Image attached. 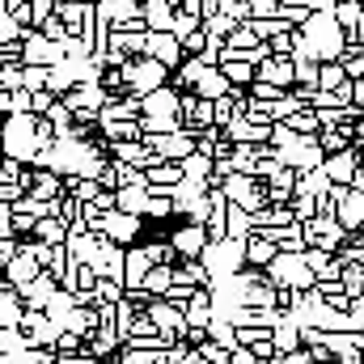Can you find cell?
I'll use <instances>...</instances> for the list:
<instances>
[{
	"mask_svg": "<svg viewBox=\"0 0 364 364\" xmlns=\"http://www.w3.org/2000/svg\"><path fill=\"white\" fill-rule=\"evenodd\" d=\"M263 279L272 288H292V292H309L314 288V275H309L301 255H275L272 263L263 267Z\"/></svg>",
	"mask_w": 364,
	"mask_h": 364,
	"instance_id": "obj_1",
	"label": "cell"
},
{
	"mask_svg": "<svg viewBox=\"0 0 364 364\" xmlns=\"http://www.w3.org/2000/svg\"><path fill=\"white\" fill-rule=\"evenodd\" d=\"M199 263H203V272L212 275V279H225V275L242 272V267H246V259H242V242H233V237L208 242L203 255H199Z\"/></svg>",
	"mask_w": 364,
	"mask_h": 364,
	"instance_id": "obj_2",
	"label": "cell"
},
{
	"mask_svg": "<svg viewBox=\"0 0 364 364\" xmlns=\"http://www.w3.org/2000/svg\"><path fill=\"white\" fill-rule=\"evenodd\" d=\"M220 195H225L233 208H242V212L267 208V186L259 178H250V174H229V178L220 182Z\"/></svg>",
	"mask_w": 364,
	"mask_h": 364,
	"instance_id": "obj_3",
	"label": "cell"
},
{
	"mask_svg": "<svg viewBox=\"0 0 364 364\" xmlns=\"http://www.w3.org/2000/svg\"><path fill=\"white\" fill-rule=\"evenodd\" d=\"M301 233H305V246L322 250V255H339V246L348 242V233H343V225L335 216H314V220L301 225Z\"/></svg>",
	"mask_w": 364,
	"mask_h": 364,
	"instance_id": "obj_4",
	"label": "cell"
},
{
	"mask_svg": "<svg viewBox=\"0 0 364 364\" xmlns=\"http://www.w3.org/2000/svg\"><path fill=\"white\" fill-rule=\"evenodd\" d=\"M140 55H149V60H157L166 73H174L182 60V47H178V38L170 34V30H144V47H140Z\"/></svg>",
	"mask_w": 364,
	"mask_h": 364,
	"instance_id": "obj_5",
	"label": "cell"
},
{
	"mask_svg": "<svg viewBox=\"0 0 364 364\" xmlns=\"http://www.w3.org/2000/svg\"><path fill=\"white\" fill-rule=\"evenodd\" d=\"M21 64H34V68H55V64H64V51H60V43H47L38 30H30V34L21 38Z\"/></svg>",
	"mask_w": 364,
	"mask_h": 364,
	"instance_id": "obj_6",
	"label": "cell"
},
{
	"mask_svg": "<svg viewBox=\"0 0 364 364\" xmlns=\"http://www.w3.org/2000/svg\"><path fill=\"white\" fill-rule=\"evenodd\" d=\"M106 242H114V246H136V237H140V216H127V212H106L102 216V229H97Z\"/></svg>",
	"mask_w": 364,
	"mask_h": 364,
	"instance_id": "obj_7",
	"label": "cell"
},
{
	"mask_svg": "<svg viewBox=\"0 0 364 364\" xmlns=\"http://www.w3.org/2000/svg\"><path fill=\"white\" fill-rule=\"evenodd\" d=\"M356 166H360L356 149H343V153H335V157H322V174H326L331 186H348L352 174H356Z\"/></svg>",
	"mask_w": 364,
	"mask_h": 364,
	"instance_id": "obj_8",
	"label": "cell"
},
{
	"mask_svg": "<svg viewBox=\"0 0 364 364\" xmlns=\"http://www.w3.org/2000/svg\"><path fill=\"white\" fill-rule=\"evenodd\" d=\"M255 81L275 85V90H292V60H288V55H267V60L255 68Z\"/></svg>",
	"mask_w": 364,
	"mask_h": 364,
	"instance_id": "obj_9",
	"label": "cell"
},
{
	"mask_svg": "<svg viewBox=\"0 0 364 364\" xmlns=\"http://www.w3.org/2000/svg\"><path fill=\"white\" fill-rule=\"evenodd\" d=\"M203 246H208L203 225H182L178 233L170 237V250H174L178 259H199V255H203Z\"/></svg>",
	"mask_w": 364,
	"mask_h": 364,
	"instance_id": "obj_10",
	"label": "cell"
},
{
	"mask_svg": "<svg viewBox=\"0 0 364 364\" xmlns=\"http://www.w3.org/2000/svg\"><path fill=\"white\" fill-rule=\"evenodd\" d=\"M55 288H60V284H55L51 275L38 272L26 288H17V301H21V309H43V305L51 301V292H55Z\"/></svg>",
	"mask_w": 364,
	"mask_h": 364,
	"instance_id": "obj_11",
	"label": "cell"
},
{
	"mask_svg": "<svg viewBox=\"0 0 364 364\" xmlns=\"http://www.w3.org/2000/svg\"><path fill=\"white\" fill-rule=\"evenodd\" d=\"M182 322H186L191 331H203V326L212 322V296H208V288H195V292H191V301L182 305Z\"/></svg>",
	"mask_w": 364,
	"mask_h": 364,
	"instance_id": "obj_12",
	"label": "cell"
},
{
	"mask_svg": "<svg viewBox=\"0 0 364 364\" xmlns=\"http://www.w3.org/2000/svg\"><path fill=\"white\" fill-rule=\"evenodd\" d=\"M144 272H149L144 250H140V246H127V250H123V292H140Z\"/></svg>",
	"mask_w": 364,
	"mask_h": 364,
	"instance_id": "obj_13",
	"label": "cell"
},
{
	"mask_svg": "<svg viewBox=\"0 0 364 364\" xmlns=\"http://www.w3.org/2000/svg\"><path fill=\"white\" fill-rule=\"evenodd\" d=\"M272 348H275V356H288V352L301 348V326L288 314H279V322L272 326Z\"/></svg>",
	"mask_w": 364,
	"mask_h": 364,
	"instance_id": "obj_14",
	"label": "cell"
},
{
	"mask_svg": "<svg viewBox=\"0 0 364 364\" xmlns=\"http://www.w3.org/2000/svg\"><path fill=\"white\" fill-rule=\"evenodd\" d=\"M140 114H174V119H178V90L161 85V90L144 93V97H140Z\"/></svg>",
	"mask_w": 364,
	"mask_h": 364,
	"instance_id": "obj_15",
	"label": "cell"
},
{
	"mask_svg": "<svg viewBox=\"0 0 364 364\" xmlns=\"http://www.w3.org/2000/svg\"><path fill=\"white\" fill-rule=\"evenodd\" d=\"M229 90H233V85H229V81L220 77V68H203V73H199V81L191 85V93H195V97H208V102L225 97Z\"/></svg>",
	"mask_w": 364,
	"mask_h": 364,
	"instance_id": "obj_16",
	"label": "cell"
},
{
	"mask_svg": "<svg viewBox=\"0 0 364 364\" xmlns=\"http://www.w3.org/2000/svg\"><path fill=\"white\" fill-rule=\"evenodd\" d=\"M30 237H34L38 246H64V237H68V225H64V220H55V216H43V220H34Z\"/></svg>",
	"mask_w": 364,
	"mask_h": 364,
	"instance_id": "obj_17",
	"label": "cell"
},
{
	"mask_svg": "<svg viewBox=\"0 0 364 364\" xmlns=\"http://www.w3.org/2000/svg\"><path fill=\"white\" fill-rule=\"evenodd\" d=\"M140 21H144V30H170L174 26V9L166 0H144L140 4Z\"/></svg>",
	"mask_w": 364,
	"mask_h": 364,
	"instance_id": "obj_18",
	"label": "cell"
},
{
	"mask_svg": "<svg viewBox=\"0 0 364 364\" xmlns=\"http://www.w3.org/2000/svg\"><path fill=\"white\" fill-rule=\"evenodd\" d=\"M26 195H30V199H38V203H51L55 195H64L60 174H51V170H34V186H30Z\"/></svg>",
	"mask_w": 364,
	"mask_h": 364,
	"instance_id": "obj_19",
	"label": "cell"
},
{
	"mask_svg": "<svg viewBox=\"0 0 364 364\" xmlns=\"http://www.w3.org/2000/svg\"><path fill=\"white\" fill-rule=\"evenodd\" d=\"M360 13H364L360 0H335V4H331V21H335V26H339L343 34H352V30H356Z\"/></svg>",
	"mask_w": 364,
	"mask_h": 364,
	"instance_id": "obj_20",
	"label": "cell"
},
{
	"mask_svg": "<svg viewBox=\"0 0 364 364\" xmlns=\"http://www.w3.org/2000/svg\"><path fill=\"white\" fill-rule=\"evenodd\" d=\"M220 68V77L233 85V90H246L250 81H255V64L250 60H225V64H216Z\"/></svg>",
	"mask_w": 364,
	"mask_h": 364,
	"instance_id": "obj_21",
	"label": "cell"
},
{
	"mask_svg": "<svg viewBox=\"0 0 364 364\" xmlns=\"http://www.w3.org/2000/svg\"><path fill=\"white\" fill-rule=\"evenodd\" d=\"M318 149H322V157H335V153H343V149H352V136H348V127H322L318 136Z\"/></svg>",
	"mask_w": 364,
	"mask_h": 364,
	"instance_id": "obj_22",
	"label": "cell"
},
{
	"mask_svg": "<svg viewBox=\"0 0 364 364\" xmlns=\"http://www.w3.org/2000/svg\"><path fill=\"white\" fill-rule=\"evenodd\" d=\"M339 288H343V296L356 305L364 296V263H343V272H339Z\"/></svg>",
	"mask_w": 364,
	"mask_h": 364,
	"instance_id": "obj_23",
	"label": "cell"
},
{
	"mask_svg": "<svg viewBox=\"0 0 364 364\" xmlns=\"http://www.w3.org/2000/svg\"><path fill=\"white\" fill-rule=\"evenodd\" d=\"M144 186H119L114 191V212H127V216H140L144 212Z\"/></svg>",
	"mask_w": 364,
	"mask_h": 364,
	"instance_id": "obj_24",
	"label": "cell"
},
{
	"mask_svg": "<svg viewBox=\"0 0 364 364\" xmlns=\"http://www.w3.org/2000/svg\"><path fill=\"white\" fill-rule=\"evenodd\" d=\"M203 335H208L216 348H225V352H237V331H233L225 318H216V314H212V322L203 326Z\"/></svg>",
	"mask_w": 364,
	"mask_h": 364,
	"instance_id": "obj_25",
	"label": "cell"
},
{
	"mask_svg": "<svg viewBox=\"0 0 364 364\" xmlns=\"http://www.w3.org/2000/svg\"><path fill=\"white\" fill-rule=\"evenodd\" d=\"M170 284H174V267H149V272H144V284H140V292L161 301Z\"/></svg>",
	"mask_w": 364,
	"mask_h": 364,
	"instance_id": "obj_26",
	"label": "cell"
},
{
	"mask_svg": "<svg viewBox=\"0 0 364 364\" xmlns=\"http://www.w3.org/2000/svg\"><path fill=\"white\" fill-rule=\"evenodd\" d=\"M225 237H233V242H246L250 237V212H242V208H225Z\"/></svg>",
	"mask_w": 364,
	"mask_h": 364,
	"instance_id": "obj_27",
	"label": "cell"
},
{
	"mask_svg": "<svg viewBox=\"0 0 364 364\" xmlns=\"http://www.w3.org/2000/svg\"><path fill=\"white\" fill-rule=\"evenodd\" d=\"M144 157H149V153H144V144H140V140L110 144V161H123V166H136V170H140V166H144Z\"/></svg>",
	"mask_w": 364,
	"mask_h": 364,
	"instance_id": "obj_28",
	"label": "cell"
},
{
	"mask_svg": "<svg viewBox=\"0 0 364 364\" xmlns=\"http://www.w3.org/2000/svg\"><path fill=\"white\" fill-rule=\"evenodd\" d=\"M21 301H17V292L13 288H0V331H9V326H17L21 322Z\"/></svg>",
	"mask_w": 364,
	"mask_h": 364,
	"instance_id": "obj_29",
	"label": "cell"
},
{
	"mask_svg": "<svg viewBox=\"0 0 364 364\" xmlns=\"http://www.w3.org/2000/svg\"><path fill=\"white\" fill-rule=\"evenodd\" d=\"M182 123L174 114H140V136H170L178 132Z\"/></svg>",
	"mask_w": 364,
	"mask_h": 364,
	"instance_id": "obj_30",
	"label": "cell"
},
{
	"mask_svg": "<svg viewBox=\"0 0 364 364\" xmlns=\"http://www.w3.org/2000/svg\"><path fill=\"white\" fill-rule=\"evenodd\" d=\"M343 81H348V77H343V64H339V60H322V64H318V85H314V90L335 93Z\"/></svg>",
	"mask_w": 364,
	"mask_h": 364,
	"instance_id": "obj_31",
	"label": "cell"
},
{
	"mask_svg": "<svg viewBox=\"0 0 364 364\" xmlns=\"http://www.w3.org/2000/svg\"><path fill=\"white\" fill-rule=\"evenodd\" d=\"M284 127L292 132V136H318V114L305 106V110H296V114H288L284 119Z\"/></svg>",
	"mask_w": 364,
	"mask_h": 364,
	"instance_id": "obj_32",
	"label": "cell"
},
{
	"mask_svg": "<svg viewBox=\"0 0 364 364\" xmlns=\"http://www.w3.org/2000/svg\"><path fill=\"white\" fill-rule=\"evenodd\" d=\"M140 250H144L149 267H174V263H178V255L170 250V242H144Z\"/></svg>",
	"mask_w": 364,
	"mask_h": 364,
	"instance_id": "obj_33",
	"label": "cell"
},
{
	"mask_svg": "<svg viewBox=\"0 0 364 364\" xmlns=\"http://www.w3.org/2000/svg\"><path fill=\"white\" fill-rule=\"evenodd\" d=\"M178 170H182V178L203 182L208 174H212V161H208V157H199V153H186V157L178 161Z\"/></svg>",
	"mask_w": 364,
	"mask_h": 364,
	"instance_id": "obj_34",
	"label": "cell"
},
{
	"mask_svg": "<svg viewBox=\"0 0 364 364\" xmlns=\"http://www.w3.org/2000/svg\"><path fill=\"white\" fill-rule=\"evenodd\" d=\"M275 17H279L288 30H301V26L309 21V9H305V4H279V9H275Z\"/></svg>",
	"mask_w": 364,
	"mask_h": 364,
	"instance_id": "obj_35",
	"label": "cell"
},
{
	"mask_svg": "<svg viewBox=\"0 0 364 364\" xmlns=\"http://www.w3.org/2000/svg\"><path fill=\"white\" fill-rule=\"evenodd\" d=\"M93 301L97 305H114V301H123V284H114V279H97L93 284ZM93 305V309H97Z\"/></svg>",
	"mask_w": 364,
	"mask_h": 364,
	"instance_id": "obj_36",
	"label": "cell"
},
{
	"mask_svg": "<svg viewBox=\"0 0 364 364\" xmlns=\"http://www.w3.org/2000/svg\"><path fill=\"white\" fill-rule=\"evenodd\" d=\"M21 90H26V93H38V90H47V68H34V64H21Z\"/></svg>",
	"mask_w": 364,
	"mask_h": 364,
	"instance_id": "obj_37",
	"label": "cell"
},
{
	"mask_svg": "<svg viewBox=\"0 0 364 364\" xmlns=\"http://www.w3.org/2000/svg\"><path fill=\"white\" fill-rule=\"evenodd\" d=\"M17 352H30L26 339H21V331H17V326L0 331V356H17Z\"/></svg>",
	"mask_w": 364,
	"mask_h": 364,
	"instance_id": "obj_38",
	"label": "cell"
},
{
	"mask_svg": "<svg viewBox=\"0 0 364 364\" xmlns=\"http://www.w3.org/2000/svg\"><path fill=\"white\" fill-rule=\"evenodd\" d=\"M51 348H55V356H81V335H73V331H60Z\"/></svg>",
	"mask_w": 364,
	"mask_h": 364,
	"instance_id": "obj_39",
	"label": "cell"
},
{
	"mask_svg": "<svg viewBox=\"0 0 364 364\" xmlns=\"http://www.w3.org/2000/svg\"><path fill=\"white\" fill-rule=\"evenodd\" d=\"M157 356V352H144V348H132V343H123L119 352H114V364H149Z\"/></svg>",
	"mask_w": 364,
	"mask_h": 364,
	"instance_id": "obj_40",
	"label": "cell"
},
{
	"mask_svg": "<svg viewBox=\"0 0 364 364\" xmlns=\"http://www.w3.org/2000/svg\"><path fill=\"white\" fill-rule=\"evenodd\" d=\"M178 47H182V55H203V47H208V38H203V26H199V30H191V34H182Z\"/></svg>",
	"mask_w": 364,
	"mask_h": 364,
	"instance_id": "obj_41",
	"label": "cell"
},
{
	"mask_svg": "<svg viewBox=\"0 0 364 364\" xmlns=\"http://www.w3.org/2000/svg\"><path fill=\"white\" fill-rule=\"evenodd\" d=\"M38 34H43L47 43H64V38H68V30H64V21H60L55 13H51V17H47L43 26H38Z\"/></svg>",
	"mask_w": 364,
	"mask_h": 364,
	"instance_id": "obj_42",
	"label": "cell"
},
{
	"mask_svg": "<svg viewBox=\"0 0 364 364\" xmlns=\"http://www.w3.org/2000/svg\"><path fill=\"white\" fill-rule=\"evenodd\" d=\"M26 4H30V26H34V30L55 13V0H26Z\"/></svg>",
	"mask_w": 364,
	"mask_h": 364,
	"instance_id": "obj_43",
	"label": "cell"
},
{
	"mask_svg": "<svg viewBox=\"0 0 364 364\" xmlns=\"http://www.w3.org/2000/svg\"><path fill=\"white\" fill-rule=\"evenodd\" d=\"M191 292H195V288H191V284H170V288H166V296H161V301H166V305H174V309H182V305H186V301H191Z\"/></svg>",
	"mask_w": 364,
	"mask_h": 364,
	"instance_id": "obj_44",
	"label": "cell"
},
{
	"mask_svg": "<svg viewBox=\"0 0 364 364\" xmlns=\"http://www.w3.org/2000/svg\"><path fill=\"white\" fill-rule=\"evenodd\" d=\"M246 9H250V17H275L279 0H246Z\"/></svg>",
	"mask_w": 364,
	"mask_h": 364,
	"instance_id": "obj_45",
	"label": "cell"
},
{
	"mask_svg": "<svg viewBox=\"0 0 364 364\" xmlns=\"http://www.w3.org/2000/svg\"><path fill=\"white\" fill-rule=\"evenodd\" d=\"M17 255V237H0V267Z\"/></svg>",
	"mask_w": 364,
	"mask_h": 364,
	"instance_id": "obj_46",
	"label": "cell"
},
{
	"mask_svg": "<svg viewBox=\"0 0 364 364\" xmlns=\"http://www.w3.org/2000/svg\"><path fill=\"white\" fill-rule=\"evenodd\" d=\"M275 360H279V364H314L305 348H296V352H288V356H275Z\"/></svg>",
	"mask_w": 364,
	"mask_h": 364,
	"instance_id": "obj_47",
	"label": "cell"
},
{
	"mask_svg": "<svg viewBox=\"0 0 364 364\" xmlns=\"http://www.w3.org/2000/svg\"><path fill=\"white\" fill-rule=\"evenodd\" d=\"M348 191H360L364 195V166H356V174H352V182H348Z\"/></svg>",
	"mask_w": 364,
	"mask_h": 364,
	"instance_id": "obj_48",
	"label": "cell"
},
{
	"mask_svg": "<svg viewBox=\"0 0 364 364\" xmlns=\"http://www.w3.org/2000/svg\"><path fill=\"white\" fill-rule=\"evenodd\" d=\"M55 364H93L90 356H55Z\"/></svg>",
	"mask_w": 364,
	"mask_h": 364,
	"instance_id": "obj_49",
	"label": "cell"
},
{
	"mask_svg": "<svg viewBox=\"0 0 364 364\" xmlns=\"http://www.w3.org/2000/svg\"><path fill=\"white\" fill-rule=\"evenodd\" d=\"M352 34H356V38L364 43V13H360V21H356V30H352Z\"/></svg>",
	"mask_w": 364,
	"mask_h": 364,
	"instance_id": "obj_50",
	"label": "cell"
},
{
	"mask_svg": "<svg viewBox=\"0 0 364 364\" xmlns=\"http://www.w3.org/2000/svg\"><path fill=\"white\" fill-rule=\"evenodd\" d=\"M166 4H170V9H182V0H166Z\"/></svg>",
	"mask_w": 364,
	"mask_h": 364,
	"instance_id": "obj_51",
	"label": "cell"
},
{
	"mask_svg": "<svg viewBox=\"0 0 364 364\" xmlns=\"http://www.w3.org/2000/svg\"><path fill=\"white\" fill-rule=\"evenodd\" d=\"M0 136H4V114H0Z\"/></svg>",
	"mask_w": 364,
	"mask_h": 364,
	"instance_id": "obj_52",
	"label": "cell"
},
{
	"mask_svg": "<svg viewBox=\"0 0 364 364\" xmlns=\"http://www.w3.org/2000/svg\"><path fill=\"white\" fill-rule=\"evenodd\" d=\"M360 364H364V348H360Z\"/></svg>",
	"mask_w": 364,
	"mask_h": 364,
	"instance_id": "obj_53",
	"label": "cell"
},
{
	"mask_svg": "<svg viewBox=\"0 0 364 364\" xmlns=\"http://www.w3.org/2000/svg\"><path fill=\"white\" fill-rule=\"evenodd\" d=\"M55 4H64V0H55Z\"/></svg>",
	"mask_w": 364,
	"mask_h": 364,
	"instance_id": "obj_54",
	"label": "cell"
}]
</instances>
